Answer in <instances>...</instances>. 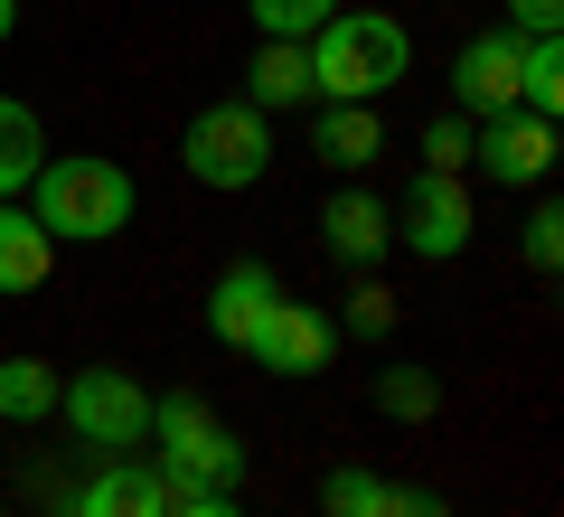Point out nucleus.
<instances>
[{
	"mask_svg": "<svg viewBox=\"0 0 564 517\" xmlns=\"http://www.w3.org/2000/svg\"><path fill=\"white\" fill-rule=\"evenodd\" d=\"M29 217L57 245H113L132 226V170H113L95 151H47L39 180H29Z\"/></svg>",
	"mask_w": 564,
	"mask_h": 517,
	"instance_id": "f257e3e1",
	"label": "nucleus"
},
{
	"mask_svg": "<svg viewBox=\"0 0 564 517\" xmlns=\"http://www.w3.org/2000/svg\"><path fill=\"white\" fill-rule=\"evenodd\" d=\"M414 66V39H404L395 10H339V20L311 39V85L321 104H377L386 85H404Z\"/></svg>",
	"mask_w": 564,
	"mask_h": 517,
	"instance_id": "f03ea898",
	"label": "nucleus"
},
{
	"mask_svg": "<svg viewBox=\"0 0 564 517\" xmlns=\"http://www.w3.org/2000/svg\"><path fill=\"white\" fill-rule=\"evenodd\" d=\"M151 442H161V471L170 489H245V442L207 414L188 386L151 396Z\"/></svg>",
	"mask_w": 564,
	"mask_h": 517,
	"instance_id": "7ed1b4c3",
	"label": "nucleus"
},
{
	"mask_svg": "<svg viewBox=\"0 0 564 517\" xmlns=\"http://www.w3.org/2000/svg\"><path fill=\"white\" fill-rule=\"evenodd\" d=\"M180 160H188L198 189H254L263 170H273V114H254L245 95L207 104V114L180 132Z\"/></svg>",
	"mask_w": 564,
	"mask_h": 517,
	"instance_id": "20e7f679",
	"label": "nucleus"
},
{
	"mask_svg": "<svg viewBox=\"0 0 564 517\" xmlns=\"http://www.w3.org/2000/svg\"><path fill=\"white\" fill-rule=\"evenodd\" d=\"M57 414H66V433H76L85 452H141V442H151V396H141V377H122V367L66 377Z\"/></svg>",
	"mask_w": 564,
	"mask_h": 517,
	"instance_id": "39448f33",
	"label": "nucleus"
},
{
	"mask_svg": "<svg viewBox=\"0 0 564 517\" xmlns=\"http://www.w3.org/2000/svg\"><path fill=\"white\" fill-rule=\"evenodd\" d=\"M470 180H452V170H414V189H404V207H395V245L404 255H423V263H452V255H470Z\"/></svg>",
	"mask_w": 564,
	"mask_h": 517,
	"instance_id": "423d86ee",
	"label": "nucleus"
},
{
	"mask_svg": "<svg viewBox=\"0 0 564 517\" xmlns=\"http://www.w3.org/2000/svg\"><path fill=\"white\" fill-rule=\"evenodd\" d=\"M518 95H527V39L518 29L462 39V57H452V114L489 122V114H518Z\"/></svg>",
	"mask_w": 564,
	"mask_h": 517,
	"instance_id": "0eeeda50",
	"label": "nucleus"
},
{
	"mask_svg": "<svg viewBox=\"0 0 564 517\" xmlns=\"http://www.w3.org/2000/svg\"><path fill=\"white\" fill-rule=\"evenodd\" d=\"M470 160H480V180H499V189H545L555 180V160H564V122H545V114H489L480 122V141H470Z\"/></svg>",
	"mask_w": 564,
	"mask_h": 517,
	"instance_id": "6e6552de",
	"label": "nucleus"
},
{
	"mask_svg": "<svg viewBox=\"0 0 564 517\" xmlns=\"http://www.w3.org/2000/svg\"><path fill=\"white\" fill-rule=\"evenodd\" d=\"M245 358H254L263 377H321V367L339 358V320H329L321 301H273V311L254 320V338H245Z\"/></svg>",
	"mask_w": 564,
	"mask_h": 517,
	"instance_id": "1a4fd4ad",
	"label": "nucleus"
},
{
	"mask_svg": "<svg viewBox=\"0 0 564 517\" xmlns=\"http://www.w3.org/2000/svg\"><path fill=\"white\" fill-rule=\"evenodd\" d=\"M170 471L161 461H141V452H113L95 461V480H85L76 498H66V517H170Z\"/></svg>",
	"mask_w": 564,
	"mask_h": 517,
	"instance_id": "9d476101",
	"label": "nucleus"
},
{
	"mask_svg": "<svg viewBox=\"0 0 564 517\" xmlns=\"http://www.w3.org/2000/svg\"><path fill=\"white\" fill-rule=\"evenodd\" d=\"M321 245H329L339 263H358V273H367V263L395 245V207H386L377 189H339V198H321Z\"/></svg>",
	"mask_w": 564,
	"mask_h": 517,
	"instance_id": "9b49d317",
	"label": "nucleus"
},
{
	"mask_svg": "<svg viewBox=\"0 0 564 517\" xmlns=\"http://www.w3.org/2000/svg\"><path fill=\"white\" fill-rule=\"evenodd\" d=\"M245 104H254V114L321 104V85H311V47H302V39H263V47H254V66H245Z\"/></svg>",
	"mask_w": 564,
	"mask_h": 517,
	"instance_id": "f8f14e48",
	"label": "nucleus"
},
{
	"mask_svg": "<svg viewBox=\"0 0 564 517\" xmlns=\"http://www.w3.org/2000/svg\"><path fill=\"white\" fill-rule=\"evenodd\" d=\"M282 301V282H273V263H226L217 273V292H207V330L226 338V348H245L254 338V320Z\"/></svg>",
	"mask_w": 564,
	"mask_h": 517,
	"instance_id": "ddd939ff",
	"label": "nucleus"
},
{
	"mask_svg": "<svg viewBox=\"0 0 564 517\" xmlns=\"http://www.w3.org/2000/svg\"><path fill=\"white\" fill-rule=\"evenodd\" d=\"M47 273H57V236H47V226L29 217L20 198H0V301L39 292Z\"/></svg>",
	"mask_w": 564,
	"mask_h": 517,
	"instance_id": "4468645a",
	"label": "nucleus"
},
{
	"mask_svg": "<svg viewBox=\"0 0 564 517\" xmlns=\"http://www.w3.org/2000/svg\"><path fill=\"white\" fill-rule=\"evenodd\" d=\"M39 160H47V132H39V114H29L20 95H0V198H20V189L39 180Z\"/></svg>",
	"mask_w": 564,
	"mask_h": 517,
	"instance_id": "2eb2a0df",
	"label": "nucleus"
},
{
	"mask_svg": "<svg viewBox=\"0 0 564 517\" xmlns=\"http://www.w3.org/2000/svg\"><path fill=\"white\" fill-rule=\"evenodd\" d=\"M377 151H386L377 104H321V160H329V170H367Z\"/></svg>",
	"mask_w": 564,
	"mask_h": 517,
	"instance_id": "dca6fc26",
	"label": "nucleus"
},
{
	"mask_svg": "<svg viewBox=\"0 0 564 517\" xmlns=\"http://www.w3.org/2000/svg\"><path fill=\"white\" fill-rule=\"evenodd\" d=\"M57 367L47 358H0V423H47L57 414Z\"/></svg>",
	"mask_w": 564,
	"mask_h": 517,
	"instance_id": "f3484780",
	"label": "nucleus"
},
{
	"mask_svg": "<svg viewBox=\"0 0 564 517\" xmlns=\"http://www.w3.org/2000/svg\"><path fill=\"white\" fill-rule=\"evenodd\" d=\"M377 414L386 423H433L443 414V377H433V367H386L377 377Z\"/></svg>",
	"mask_w": 564,
	"mask_h": 517,
	"instance_id": "a211bd4d",
	"label": "nucleus"
},
{
	"mask_svg": "<svg viewBox=\"0 0 564 517\" xmlns=\"http://www.w3.org/2000/svg\"><path fill=\"white\" fill-rule=\"evenodd\" d=\"M527 114H545V122H564V29L555 39H527Z\"/></svg>",
	"mask_w": 564,
	"mask_h": 517,
	"instance_id": "6ab92c4d",
	"label": "nucleus"
},
{
	"mask_svg": "<svg viewBox=\"0 0 564 517\" xmlns=\"http://www.w3.org/2000/svg\"><path fill=\"white\" fill-rule=\"evenodd\" d=\"M518 255H527V273H555L564 282V198H536L518 217Z\"/></svg>",
	"mask_w": 564,
	"mask_h": 517,
	"instance_id": "aec40b11",
	"label": "nucleus"
},
{
	"mask_svg": "<svg viewBox=\"0 0 564 517\" xmlns=\"http://www.w3.org/2000/svg\"><path fill=\"white\" fill-rule=\"evenodd\" d=\"M245 10H254V29H263V39H321V29L329 20H339V0H245Z\"/></svg>",
	"mask_w": 564,
	"mask_h": 517,
	"instance_id": "412c9836",
	"label": "nucleus"
},
{
	"mask_svg": "<svg viewBox=\"0 0 564 517\" xmlns=\"http://www.w3.org/2000/svg\"><path fill=\"white\" fill-rule=\"evenodd\" d=\"M470 141H480V122H470V114H443V122H423L414 151H423V170H452V180H462V170H470Z\"/></svg>",
	"mask_w": 564,
	"mask_h": 517,
	"instance_id": "4be33fe9",
	"label": "nucleus"
},
{
	"mask_svg": "<svg viewBox=\"0 0 564 517\" xmlns=\"http://www.w3.org/2000/svg\"><path fill=\"white\" fill-rule=\"evenodd\" d=\"M339 330H358V338H386L395 330V292H386V282H348V311H339Z\"/></svg>",
	"mask_w": 564,
	"mask_h": 517,
	"instance_id": "5701e85b",
	"label": "nucleus"
},
{
	"mask_svg": "<svg viewBox=\"0 0 564 517\" xmlns=\"http://www.w3.org/2000/svg\"><path fill=\"white\" fill-rule=\"evenodd\" d=\"M377 489H386V480L348 461V471H329V480H321V508H329V517H367V508H377Z\"/></svg>",
	"mask_w": 564,
	"mask_h": 517,
	"instance_id": "b1692460",
	"label": "nucleus"
},
{
	"mask_svg": "<svg viewBox=\"0 0 564 517\" xmlns=\"http://www.w3.org/2000/svg\"><path fill=\"white\" fill-rule=\"evenodd\" d=\"M367 517H452V508H443L433 489H395V480H386V489H377V508H367Z\"/></svg>",
	"mask_w": 564,
	"mask_h": 517,
	"instance_id": "393cba45",
	"label": "nucleus"
},
{
	"mask_svg": "<svg viewBox=\"0 0 564 517\" xmlns=\"http://www.w3.org/2000/svg\"><path fill=\"white\" fill-rule=\"evenodd\" d=\"M508 29H518V39H555V29H564V0H508Z\"/></svg>",
	"mask_w": 564,
	"mask_h": 517,
	"instance_id": "a878e982",
	"label": "nucleus"
},
{
	"mask_svg": "<svg viewBox=\"0 0 564 517\" xmlns=\"http://www.w3.org/2000/svg\"><path fill=\"white\" fill-rule=\"evenodd\" d=\"M170 517H245V508H236V489H180Z\"/></svg>",
	"mask_w": 564,
	"mask_h": 517,
	"instance_id": "bb28decb",
	"label": "nucleus"
},
{
	"mask_svg": "<svg viewBox=\"0 0 564 517\" xmlns=\"http://www.w3.org/2000/svg\"><path fill=\"white\" fill-rule=\"evenodd\" d=\"M10 29H20V0H0V47H10Z\"/></svg>",
	"mask_w": 564,
	"mask_h": 517,
	"instance_id": "cd10ccee",
	"label": "nucleus"
},
{
	"mask_svg": "<svg viewBox=\"0 0 564 517\" xmlns=\"http://www.w3.org/2000/svg\"><path fill=\"white\" fill-rule=\"evenodd\" d=\"M0 517H10V489H0Z\"/></svg>",
	"mask_w": 564,
	"mask_h": 517,
	"instance_id": "c85d7f7f",
	"label": "nucleus"
}]
</instances>
